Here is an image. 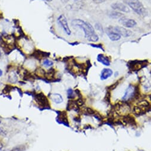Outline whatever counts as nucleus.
<instances>
[{"label":"nucleus","mask_w":151,"mask_h":151,"mask_svg":"<svg viewBox=\"0 0 151 151\" xmlns=\"http://www.w3.org/2000/svg\"><path fill=\"white\" fill-rule=\"evenodd\" d=\"M71 24L82 29L84 32L85 37L89 41L95 42L99 40V37L95 33L93 27L89 23L81 19H74L72 21Z\"/></svg>","instance_id":"obj_1"},{"label":"nucleus","mask_w":151,"mask_h":151,"mask_svg":"<svg viewBox=\"0 0 151 151\" xmlns=\"http://www.w3.org/2000/svg\"><path fill=\"white\" fill-rule=\"evenodd\" d=\"M124 3L131 8L137 14L141 16H145L147 14L146 9L139 0H125Z\"/></svg>","instance_id":"obj_2"},{"label":"nucleus","mask_w":151,"mask_h":151,"mask_svg":"<svg viewBox=\"0 0 151 151\" xmlns=\"http://www.w3.org/2000/svg\"><path fill=\"white\" fill-rule=\"evenodd\" d=\"M57 21H58V23L60 24V25L61 26V27H62V29H63V30L65 32V33L66 34H67L68 35H70L71 34V32L69 27L67 18L65 17V16H64L63 14L60 15L59 16V17L58 18Z\"/></svg>","instance_id":"obj_3"},{"label":"nucleus","mask_w":151,"mask_h":151,"mask_svg":"<svg viewBox=\"0 0 151 151\" xmlns=\"http://www.w3.org/2000/svg\"><path fill=\"white\" fill-rule=\"evenodd\" d=\"M136 94V88L135 87L132 85H130L129 87L127 88L122 98L123 101H128L129 100H131L134 96H135Z\"/></svg>","instance_id":"obj_4"},{"label":"nucleus","mask_w":151,"mask_h":151,"mask_svg":"<svg viewBox=\"0 0 151 151\" xmlns=\"http://www.w3.org/2000/svg\"><path fill=\"white\" fill-rule=\"evenodd\" d=\"M105 32L112 41H117L121 39V35L113 29L112 27H107L105 29Z\"/></svg>","instance_id":"obj_5"},{"label":"nucleus","mask_w":151,"mask_h":151,"mask_svg":"<svg viewBox=\"0 0 151 151\" xmlns=\"http://www.w3.org/2000/svg\"><path fill=\"white\" fill-rule=\"evenodd\" d=\"M111 7L113 10L119 11L123 13H129L130 9L127 6L122 3H115L111 5Z\"/></svg>","instance_id":"obj_6"},{"label":"nucleus","mask_w":151,"mask_h":151,"mask_svg":"<svg viewBox=\"0 0 151 151\" xmlns=\"http://www.w3.org/2000/svg\"><path fill=\"white\" fill-rule=\"evenodd\" d=\"M113 29H114L117 33L120 34L121 36H123L124 37H129L132 35V31L126 29L123 27H120V26H116V27H112Z\"/></svg>","instance_id":"obj_7"},{"label":"nucleus","mask_w":151,"mask_h":151,"mask_svg":"<svg viewBox=\"0 0 151 151\" xmlns=\"http://www.w3.org/2000/svg\"><path fill=\"white\" fill-rule=\"evenodd\" d=\"M119 22L122 25H123L124 27H126L127 28L133 27L137 24V23L136 22V21L134 20L124 18V17L120 19L119 20Z\"/></svg>","instance_id":"obj_8"},{"label":"nucleus","mask_w":151,"mask_h":151,"mask_svg":"<svg viewBox=\"0 0 151 151\" xmlns=\"http://www.w3.org/2000/svg\"><path fill=\"white\" fill-rule=\"evenodd\" d=\"M112 74L113 71L111 69L108 68H105L101 72L100 78L102 81H105L110 78L112 75Z\"/></svg>","instance_id":"obj_9"},{"label":"nucleus","mask_w":151,"mask_h":151,"mask_svg":"<svg viewBox=\"0 0 151 151\" xmlns=\"http://www.w3.org/2000/svg\"><path fill=\"white\" fill-rule=\"evenodd\" d=\"M97 60L98 62L102 63L103 65H104L105 66L110 65L111 61H110L109 59L106 56L104 55V54H98V57H97Z\"/></svg>","instance_id":"obj_10"},{"label":"nucleus","mask_w":151,"mask_h":151,"mask_svg":"<svg viewBox=\"0 0 151 151\" xmlns=\"http://www.w3.org/2000/svg\"><path fill=\"white\" fill-rule=\"evenodd\" d=\"M36 101L40 104V105H42L43 106L46 105V104H48V100L43 93L37 94L36 97Z\"/></svg>","instance_id":"obj_11"},{"label":"nucleus","mask_w":151,"mask_h":151,"mask_svg":"<svg viewBox=\"0 0 151 151\" xmlns=\"http://www.w3.org/2000/svg\"><path fill=\"white\" fill-rule=\"evenodd\" d=\"M143 64H142L141 62L139 61H133L130 65V67L132 68V70H133L134 71H137L142 68Z\"/></svg>","instance_id":"obj_12"},{"label":"nucleus","mask_w":151,"mask_h":151,"mask_svg":"<svg viewBox=\"0 0 151 151\" xmlns=\"http://www.w3.org/2000/svg\"><path fill=\"white\" fill-rule=\"evenodd\" d=\"M51 99L56 104H60L63 101V99L62 96L60 94H58V93L53 94L51 96Z\"/></svg>","instance_id":"obj_13"},{"label":"nucleus","mask_w":151,"mask_h":151,"mask_svg":"<svg viewBox=\"0 0 151 151\" xmlns=\"http://www.w3.org/2000/svg\"><path fill=\"white\" fill-rule=\"evenodd\" d=\"M109 17H111V18H112V19H122V17H124V15L122 14V13H119V12H115V11H114V12H111L110 13H109Z\"/></svg>","instance_id":"obj_14"},{"label":"nucleus","mask_w":151,"mask_h":151,"mask_svg":"<svg viewBox=\"0 0 151 151\" xmlns=\"http://www.w3.org/2000/svg\"><path fill=\"white\" fill-rule=\"evenodd\" d=\"M118 110L121 114H126L130 111V108L126 104H122L119 106Z\"/></svg>","instance_id":"obj_15"},{"label":"nucleus","mask_w":151,"mask_h":151,"mask_svg":"<svg viewBox=\"0 0 151 151\" xmlns=\"http://www.w3.org/2000/svg\"><path fill=\"white\" fill-rule=\"evenodd\" d=\"M43 64L47 67H50L52 65L53 63L51 61H50L48 60H45L44 62H43Z\"/></svg>","instance_id":"obj_16"},{"label":"nucleus","mask_w":151,"mask_h":151,"mask_svg":"<svg viewBox=\"0 0 151 151\" xmlns=\"http://www.w3.org/2000/svg\"><path fill=\"white\" fill-rule=\"evenodd\" d=\"M91 45L94 48H100V49H101L102 50H104V48H103L102 45H101V44H91Z\"/></svg>","instance_id":"obj_17"},{"label":"nucleus","mask_w":151,"mask_h":151,"mask_svg":"<svg viewBox=\"0 0 151 151\" xmlns=\"http://www.w3.org/2000/svg\"><path fill=\"white\" fill-rule=\"evenodd\" d=\"M22 147L21 146H16L14 148H13L10 151H22Z\"/></svg>","instance_id":"obj_18"},{"label":"nucleus","mask_w":151,"mask_h":151,"mask_svg":"<svg viewBox=\"0 0 151 151\" xmlns=\"http://www.w3.org/2000/svg\"><path fill=\"white\" fill-rule=\"evenodd\" d=\"M92 1L95 3V4H101L102 3L105 1H106V0H92Z\"/></svg>","instance_id":"obj_19"},{"label":"nucleus","mask_w":151,"mask_h":151,"mask_svg":"<svg viewBox=\"0 0 151 151\" xmlns=\"http://www.w3.org/2000/svg\"><path fill=\"white\" fill-rule=\"evenodd\" d=\"M67 93H68V96H71V98H72L71 96H73V91L71 89H68L67 91Z\"/></svg>","instance_id":"obj_20"},{"label":"nucleus","mask_w":151,"mask_h":151,"mask_svg":"<svg viewBox=\"0 0 151 151\" xmlns=\"http://www.w3.org/2000/svg\"><path fill=\"white\" fill-rule=\"evenodd\" d=\"M2 74H3V71H2V70H0V77L1 76Z\"/></svg>","instance_id":"obj_21"},{"label":"nucleus","mask_w":151,"mask_h":151,"mask_svg":"<svg viewBox=\"0 0 151 151\" xmlns=\"http://www.w3.org/2000/svg\"><path fill=\"white\" fill-rule=\"evenodd\" d=\"M2 147H3V145H2V143H1V142H0V149H1Z\"/></svg>","instance_id":"obj_22"},{"label":"nucleus","mask_w":151,"mask_h":151,"mask_svg":"<svg viewBox=\"0 0 151 151\" xmlns=\"http://www.w3.org/2000/svg\"><path fill=\"white\" fill-rule=\"evenodd\" d=\"M45 1H51L52 0H45Z\"/></svg>","instance_id":"obj_23"},{"label":"nucleus","mask_w":151,"mask_h":151,"mask_svg":"<svg viewBox=\"0 0 151 151\" xmlns=\"http://www.w3.org/2000/svg\"><path fill=\"white\" fill-rule=\"evenodd\" d=\"M1 52H0V57H1Z\"/></svg>","instance_id":"obj_24"},{"label":"nucleus","mask_w":151,"mask_h":151,"mask_svg":"<svg viewBox=\"0 0 151 151\" xmlns=\"http://www.w3.org/2000/svg\"><path fill=\"white\" fill-rule=\"evenodd\" d=\"M0 123H1V122H0Z\"/></svg>","instance_id":"obj_25"}]
</instances>
